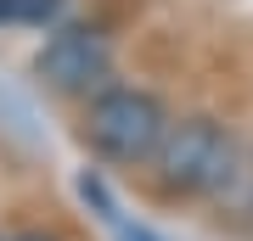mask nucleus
<instances>
[{"label":"nucleus","mask_w":253,"mask_h":241,"mask_svg":"<svg viewBox=\"0 0 253 241\" xmlns=\"http://www.w3.org/2000/svg\"><path fill=\"white\" fill-rule=\"evenodd\" d=\"M163 135H169V112L152 90L135 84H101L84 107V140L96 146L107 163H152Z\"/></svg>","instance_id":"obj_1"},{"label":"nucleus","mask_w":253,"mask_h":241,"mask_svg":"<svg viewBox=\"0 0 253 241\" xmlns=\"http://www.w3.org/2000/svg\"><path fill=\"white\" fill-rule=\"evenodd\" d=\"M152 169H158V185L169 197H208V191H219L231 179L236 140L214 118H180V124H169Z\"/></svg>","instance_id":"obj_2"},{"label":"nucleus","mask_w":253,"mask_h":241,"mask_svg":"<svg viewBox=\"0 0 253 241\" xmlns=\"http://www.w3.org/2000/svg\"><path fill=\"white\" fill-rule=\"evenodd\" d=\"M107 68H113V45H107L101 28H56L34 56V79L45 90H56V96H90V90H101Z\"/></svg>","instance_id":"obj_3"},{"label":"nucleus","mask_w":253,"mask_h":241,"mask_svg":"<svg viewBox=\"0 0 253 241\" xmlns=\"http://www.w3.org/2000/svg\"><path fill=\"white\" fill-rule=\"evenodd\" d=\"M62 17V0H0V23L6 28H45Z\"/></svg>","instance_id":"obj_4"},{"label":"nucleus","mask_w":253,"mask_h":241,"mask_svg":"<svg viewBox=\"0 0 253 241\" xmlns=\"http://www.w3.org/2000/svg\"><path fill=\"white\" fill-rule=\"evenodd\" d=\"M17 241H56V236H45V230H28V236H17Z\"/></svg>","instance_id":"obj_5"}]
</instances>
